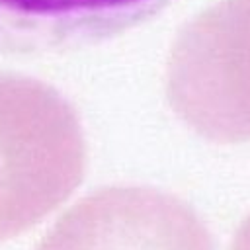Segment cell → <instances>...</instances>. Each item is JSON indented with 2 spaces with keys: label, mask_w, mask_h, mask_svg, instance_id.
<instances>
[{
  "label": "cell",
  "mask_w": 250,
  "mask_h": 250,
  "mask_svg": "<svg viewBox=\"0 0 250 250\" xmlns=\"http://www.w3.org/2000/svg\"><path fill=\"white\" fill-rule=\"evenodd\" d=\"M39 250H213L195 215L172 197L117 189L72 209Z\"/></svg>",
  "instance_id": "2"
},
{
  "label": "cell",
  "mask_w": 250,
  "mask_h": 250,
  "mask_svg": "<svg viewBox=\"0 0 250 250\" xmlns=\"http://www.w3.org/2000/svg\"><path fill=\"white\" fill-rule=\"evenodd\" d=\"M172 0H0V55H55L109 41Z\"/></svg>",
  "instance_id": "3"
},
{
  "label": "cell",
  "mask_w": 250,
  "mask_h": 250,
  "mask_svg": "<svg viewBox=\"0 0 250 250\" xmlns=\"http://www.w3.org/2000/svg\"><path fill=\"white\" fill-rule=\"evenodd\" d=\"M84 158L68 102L47 84L0 72V240L64 203L82 180Z\"/></svg>",
  "instance_id": "1"
},
{
  "label": "cell",
  "mask_w": 250,
  "mask_h": 250,
  "mask_svg": "<svg viewBox=\"0 0 250 250\" xmlns=\"http://www.w3.org/2000/svg\"><path fill=\"white\" fill-rule=\"evenodd\" d=\"M232 250H250V219H248V223L240 229Z\"/></svg>",
  "instance_id": "4"
}]
</instances>
